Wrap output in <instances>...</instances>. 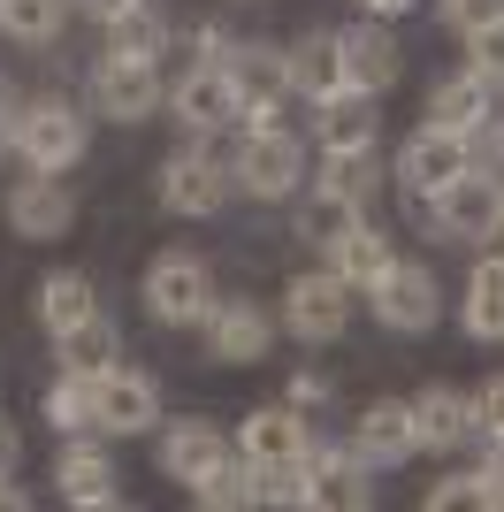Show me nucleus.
Here are the masks:
<instances>
[{"label": "nucleus", "instance_id": "obj_14", "mask_svg": "<svg viewBox=\"0 0 504 512\" xmlns=\"http://www.w3.org/2000/svg\"><path fill=\"white\" fill-rule=\"evenodd\" d=\"M199 329H207V360H222V367H252V360H268V344H275V321L252 299H214Z\"/></svg>", "mask_w": 504, "mask_h": 512}, {"label": "nucleus", "instance_id": "obj_25", "mask_svg": "<svg viewBox=\"0 0 504 512\" xmlns=\"http://www.w3.org/2000/svg\"><path fill=\"white\" fill-rule=\"evenodd\" d=\"M314 444L306 436V421H298V406H260L237 421V451H245L252 467H275V459H298V451Z\"/></svg>", "mask_w": 504, "mask_h": 512}, {"label": "nucleus", "instance_id": "obj_7", "mask_svg": "<svg viewBox=\"0 0 504 512\" xmlns=\"http://www.w3.org/2000/svg\"><path fill=\"white\" fill-rule=\"evenodd\" d=\"M207 306H214V276L199 253H161L146 268V314L161 329H191V321H207Z\"/></svg>", "mask_w": 504, "mask_h": 512}, {"label": "nucleus", "instance_id": "obj_40", "mask_svg": "<svg viewBox=\"0 0 504 512\" xmlns=\"http://www.w3.org/2000/svg\"><path fill=\"white\" fill-rule=\"evenodd\" d=\"M443 505H474V474H443V482H428V512Z\"/></svg>", "mask_w": 504, "mask_h": 512}, {"label": "nucleus", "instance_id": "obj_10", "mask_svg": "<svg viewBox=\"0 0 504 512\" xmlns=\"http://www.w3.org/2000/svg\"><path fill=\"white\" fill-rule=\"evenodd\" d=\"M92 406H100V436H146V428H161V383L107 360L92 375Z\"/></svg>", "mask_w": 504, "mask_h": 512}, {"label": "nucleus", "instance_id": "obj_28", "mask_svg": "<svg viewBox=\"0 0 504 512\" xmlns=\"http://www.w3.org/2000/svg\"><path fill=\"white\" fill-rule=\"evenodd\" d=\"M191 505H207V512H245V505H260V467H252L245 451H230L222 467H207L199 482H191Z\"/></svg>", "mask_w": 504, "mask_h": 512}, {"label": "nucleus", "instance_id": "obj_1", "mask_svg": "<svg viewBox=\"0 0 504 512\" xmlns=\"http://www.w3.org/2000/svg\"><path fill=\"white\" fill-rule=\"evenodd\" d=\"M405 199H413L420 222L443 230V245H489L504 230V176L497 169H459L436 199H420V192H405Z\"/></svg>", "mask_w": 504, "mask_h": 512}, {"label": "nucleus", "instance_id": "obj_3", "mask_svg": "<svg viewBox=\"0 0 504 512\" xmlns=\"http://www.w3.org/2000/svg\"><path fill=\"white\" fill-rule=\"evenodd\" d=\"M222 69H230L237 85V123L245 130H283V92H291V62H283V46L268 39H237L230 54H222Z\"/></svg>", "mask_w": 504, "mask_h": 512}, {"label": "nucleus", "instance_id": "obj_16", "mask_svg": "<svg viewBox=\"0 0 504 512\" xmlns=\"http://www.w3.org/2000/svg\"><path fill=\"white\" fill-rule=\"evenodd\" d=\"M336 39H344V85L352 92H390L398 85V69H405V46L390 39V23L382 16H367V23H352V31H336Z\"/></svg>", "mask_w": 504, "mask_h": 512}, {"label": "nucleus", "instance_id": "obj_42", "mask_svg": "<svg viewBox=\"0 0 504 512\" xmlns=\"http://www.w3.org/2000/svg\"><path fill=\"white\" fill-rule=\"evenodd\" d=\"M77 8H84L92 23H123L130 8H146V0H77Z\"/></svg>", "mask_w": 504, "mask_h": 512}, {"label": "nucleus", "instance_id": "obj_32", "mask_svg": "<svg viewBox=\"0 0 504 512\" xmlns=\"http://www.w3.org/2000/svg\"><path fill=\"white\" fill-rule=\"evenodd\" d=\"M54 352H62V367H77V375H100V367L115 360V321H107V314L77 321L69 337H54Z\"/></svg>", "mask_w": 504, "mask_h": 512}, {"label": "nucleus", "instance_id": "obj_4", "mask_svg": "<svg viewBox=\"0 0 504 512\" xmlns=\"http://www.w3.org/2000/svg\"><path fill=\"white\" fill-rule=\"evenodd\" d=\"M237 192V169L222 161V153H207V138H191L184 153H168L161 161V207L168 214H191V222H207V214H222Z\"/></svg>", "mask_w": 504, "mask_h": 512}, {"label": "nucleus", "instance_id": "obj_8", "mask_svg": "<svg viewBox=\"0 0 504 512\" xmlns=\"http://www.w3.org/2000/svg\"><path fill=\"white\" fill-rule=\"evenodd\" d=\"M283 329H291L298 344H336L352 329V283L336 276V268L291 276V291H283Z\"/></svg>", "mask_w": 504, "mask_h": 512}, {"label": "nucleus", "instance_id": "obj_9", "mask_svg": "<svg viewBox=\"0 0 504 512\" xmlns=\"http://www.w3.org/2000/svg\"><path fill=\"white\" fill-rule=\"evenodd\" d=\"M92 115H107V123H146L153 107L168 100L161 92V69L153 62H130V54H115V46H107L100 62H92Z\"/></svg>", "mask_w": 504, "mask_h": 512}, {"label": "nucleus", "instance_id": "obj_37", "mask_svg": "<svg viewBox=\"0 0 504 512\" xmlns=\"http://www.w3.org/2000/svg\"><path fill=\"white\" fill-rule=\"evenodd\" d=\"M443 23H451L459 39H474V31L504 23V0H443Z\"/></svg>", "mask_w": 504, "mask_h": 512}, {"label": "nucleus", "instance_id": "obj_6", "mask_svg": "<svg viewBox=\"0 0 504 512\" xmlns=\"http://www.w3.org/2000/svg\"><path fill=\"white\" fill-rule=\"evenodd\" d=\"M237 192L252 199H291L306 184V138L298 130H245V146H237Z\"/></svg>", "mask_w": 504, "mask_h": 512}, {"label": "nucleus", "instance_id": "obj_22", "mask_svg": "<svg viewBox=\"0 0 504 512\" xmlns=\"http://www.w3.org/2000/svg\"><path fill=\"white\" fill-rule=\"evenodd\" d=\"M390 260H398V253H390V230L367 222V214H352V222L329 237V268L352 283V291H375V276L390 268Z\"/></svg>", "mask_w": 504, "mask_h": 512}, {"label": "nucleus", "instance_id": "obj_11", "mask_svg": "<svg viewBox=\"0 0 504 512\" xmlns=\"http://www.w3.org/2000/svg\"><path fill=\"white\" fill-rule=\"evenodd\" d=\"M168 107H176V123L191 130V138H214V130H230L237 123V85H230V69L222 62H191L176 85H168Z\"/></svg>", "mask_w": 504, "mask_h": 512}, {"label": "nucleus", "instance_id": "obj_12", "mask_svg": "<svg viewBox=\"0 0 504 512\" xmlns=\"http://www.w3.org/2000/svg\"><path fill=\"white\" fill-rule=\"evenodd\" d=\"M306 467H314V512L375 505V459H359V444H306Z\"/></svg>", "mask_w": 504, "mask_h": 512}, {"label": "nucleus", "instance_id": "obj_20", "mask_svg": "<svg viewBox=\"0 0 504 512\" xmlns=\"http://www.w3.org/2000/svg\"><path fill=\"white\" fill-rule=\"evenodd\" d=\"M283 62H291V92L298 100H336V92H352L344 85V39L336 31H306V39L283 46Z\"/></svg>", "mask_w": 504, "mask_h": 512}, {"label": "nucleus", "instance_id": "obj_46", "mask_svg": "<svg viewBox=\"0 0 504 512\" xmlns=\"http://www.w3.org/2000/svg\"><path fill=\"white\" fill-rule=\"evenodd\" d=\"M8 146H16V138H8V130H0V153H8Z\"/></svg>", "mask_w": 504, "mask_h": 512}, {"label": "nucleus", "instance_id": "obj_24", "mask_svg": "<svg viewBox=\"0 0 504 512\" xmlns=\"http://www.w3.org/2000/svg\"><path fill=\"white\" fill-rule=\"evenodd\" d=\"M489 115H497V85H489L482 69H459V77H443V85L428 92V123L459 130V138H474Z\"/></svg>", "mask_w": 504, "mask_h": 512}, {"label": "nucleus", "instance_id": "obj_30", "mask_svg": "<svg viewBox=\"0 0 504 512\" xmlns=\"http://www.w3.org/2000/svg\"><path fill=\"white\" fill-rule=\"evenodd\" d=\"M46 421L62 428V436H92V428H100V406H92V375L62 367V375H54V390H46Z\"/></svg>", "mask_w": 504, "mask_h": 512}, {"label": "nucleus", "instance_id": "obj_21", "mask_svg": "<svg viewBox=\"0 0 504 512\" xmlns=\"http://www.w3.org/2000/svg\"><path fill=\"white\" fill-rule=\"evenodd\" d=\"M230 451H237V444H230L214 421H168V428H161V474H168V482H184V490H191L207 467H222Z\"/></svg>", "mask_w": 504, "mask_h": 512}, {"label": "nucleus", "instance_id": "obj_43", "mask_svg": "<svg viewBox=\"0 0 504 512\" xmlns=\"http://www.w3.org/2000/svg\"><path fill=\"white\" fill-rule=\"evenodd\" d=\"M359 8H367V16H382V23H398V16H413L420 0H359Z\"/></svg>", "mask_w": 504, "mask_h": 512}, {"label": "nucleus", "instance_id": "obj_5", "mask_svg": "<svg viewBox=\"0 0 504 512\" xmlns=\"http://www.w3.org/2000/svg\"><path fill=\"white\" fill-rule=\"evenodd\" d=\"M367 306H375V321L390 337H428V329H436V306H443L436 268H428V260H390L375 276V291H367Z\"/></svg>", "mask_w": 504, "mask_h": 512}, {"label": "nucleus", "instance_id": "obj_29", "mask_svg": "<svg viewBox=\"0 0 504 512\" xmlns=\"http://www.w3.org/2000/svg\"><path fill=\"white\" fill-rule=\"evenodd\" d=\"M100 314V299H92V283L84 276H46L39 283V321H46V337H69V329H77V321H92Z\"/></svg>", "mask_w": 504, "mask_h": 512}, {"label": "nucleus", "instance_id": "obj_18", "mask_svg": "<svg viewBox=\"0 0 504 512\" xmlns=\"http://www.w3.org/2000/svg\"><path fill=\"white\" fill-rule=\"evenodd\" d=\"M413 436H420V451H459V444H474V436H482L474 398L451 390V383H428L413 398Z\"/></svg>", "mask_w": 504, "mask_h": 512}, {"label": "nucleus", "instance_id": "obj_39", "mask_svg": "<svg viewBox=\"0 0 504 512\" xmlns=\"http://www.w3.org/2000/svg\"><path fill=\"white\" fill-rule=\"evenodd\" d=\"M474 421H482V436H504V375H489L482 398H474Z\"/></svg>", "mask_w": 504, "mask_h": 512}, {"label": "nucleus", "instance_id": "obj_45", "mask_svg": "<svg viewBox=\"0 0 504 512\" xmlns=\"http://www.w3.org/2000/svg\"><path fill=\"white\" fill-rule=\"evenodd\" d=\"M23 505H31V497H23L16 482H8V474H0V512H23Z\"/></svg>", "mask_w": 504, "mask_h": 512}, {"label": "nucleus", "instance_id": "obj_36", "mask_svg": "<svg viewBox=\"0 0 504 512\" xmlns=\"http://www.w3.org/2000/svg\"><path fill=\"white\" fill-rule=\"evenodd\" d=\"M466 69H482L489 85L504 92V23H489V31H474V39H466Z\"/></svg>", "mask_w": 504, "mask_h": 512}, {"label": "nucleus", "instance_id": "obj_31", "mask_svg": "<svg viewBox=\"0 0 504 512\" xmlns=\"http://www.w3.org/2000/svg\"><path fill=\"white\" fill-rule=\"evenodd\" d=\"M69 23V0H0V31L16 46H54Z\"/></svg>", "mask_w": 504, "mask_h": 512}, {"label": "nucleus", "instance_id": "obj_34", "mask_svg": "<svg viewBox=\"0 0 504 512\" xmlns=\"http://www.w3.org/2000/svg\"><path fill=\"white\" fill-rule=\"evenodd\" d=\"M107 31H115V54H130V62H161L168 54V23H161V8H130L123 23H107Z\"/></svg>", "mask_w": 504, "mask_h": 512}, {"label": "nucleus", "instance_id": "obj_15", "mask_svg": "<svg viewBox=\"0 0 504 512\" xmlns=\"http://www.w3.org/2000/svg\"><path fill=\"white\" fill-rule=\"evenodd\" d=\"M459 169H474V153H466L459 130H443V123H420L413 138H405V153H398V184L420 192V199H436Z\"/></svg>", "mask_w": 504, "mask_h": 512}, {"label": "nucleus", "instance_id": "obj_13", "mask_svg": "<svg viewBox=\"0 0 504 512\" xmlns=\"http://www.w3.org/2000/svg\"><path fill=\"white\" fill-rule=\"evenodd\" d=\"M69 222H77V192H69L62 176H23V184H8V230L31 237V245H54V237H69Z\"/></svg>", "mask_w": 504, "mask_h": 512}, {"label": "nucleus", "instance_id": "obj_38", "mask_svg": "<svg viewBox=\"0 0 504 512\" xmlns=\"http://www.w3.org/2000/svg\"><path fill=\"white\" fill-rule=\"evenodd\" d=\"M474 505L504 512V436H489V459H482V474H474Z\"/></svg>", "mask_w": 504, "mask_h": 512}, {"label": "nucleus", "instance_id": "obj_27", "mask_svg": "<svg viewBox=\"0 0 504 512\" xmlns=\"http://www.w3.org/2000/svg\"><path fill=\"white\" fill-rule=\"evenodd\" d=\"M375 184H382V146L321 153V176H314V192L344 199V207H375Z\"/></svg>", "mask_w": 504, "mask_h": 512}, {"label": "nucleus", "instance_id": "obj_33", "mask_svg": "<svg viewBox=\"0 0 504 512\" xmlns=\"http://www.w3.org/2000/svg\"><path fill=\"white\" fill-rule=\"evenodd\" d=\"M260 505L314 512V467H306V451H298V459H275V467H260Z\"/></svg>", "mask_w": 504, "mask_h": 512}, {"label": "nucleus", "instance_id": "obj_19", "mask_svg": "<svg viewBox=\"0 0 504 512\" xmlns=\"http://www.w3.org/2000/svg\"><path fill=\"white\" fill-rule=\"evenodd\" d=\"M352 444H359V459H375V467H405V459H420L413 398H375V406L352 421Z\"/></svg>", "mask_w": 504, "mask_h": 512}, {"label": "nucleus", "instance_id": "obj_41", "mask_svg": "<svg viewBox=\"0 0 504 512\" xmlns=\"http://www.w3.org/2000/svg\"><path fill=\"white\" fill-rule=\"evenodd\" d=\"M230 31H214V23H199V31H191V54H199V62H222V54H230Z\"/></svg>", "mask_w": 504, "mask_h": 512}, {"label": "nucleus", "instance_id": "obj_2", "mask_svg": "<svg viewBox=\"0 0 504 512\" xmlns=\"http://www.w3.org/2000/svg\"><path fill=\"white\" fill-rule=\"evenodd\" d=\"M92 146V123H84L69 100H23L16 107V161L39 176H69Z\"/></svg>", "mask_w": 504, "mask_h": 512}, {"label": "nucleus", "instance_id": "obj_26", "mask_svg": "<svg viewBox=\"0 0 504 512\" xmlns=\"http://www.w3.org/2000/svg\"><path fill=\"white\" fill-rule=\"evenodd\" d=\"M459 321L474 344H504V253L474 260V276H466V299H459Z\"/></svg>", "mask_w": 504, "mask_h": 512}, {"label": "nucleus", "instance_id": "obj_23", "mask_svg": "<svg viewBox=\"0 0 504 512\" xmlns=\"http://www.w3.org/2000/svg\"><path fill=\"white\" fill-rule=\"evenodd\" d=\"M314 146L321 153H352V146H382V115L375 92H336L314 107Z\"/></svg>", "mask_w": 504, "mask_h": 512}, {"label": "nucleus", "instance_id": "obj_44", "mask_svg": "<svg viewBox=\"0 0 504 512\" xmlns=\"http://www.w3.org/2000/svg\"><path fill=\"white\" fill-rule=\"evenodd\" d=\"M16 459H23V444H16V428H8V413H0V474H16Z\"/></svg>", "mask_w": 504, "mask_h": 512}, {"label": "nucleus", "instance_id": "obj_17", "mask_svg": "<svg viewBox=\"0 0 504 512\" xmlns=\"http://www.w3.org/2000/svg\"><path fill=\"white\" fill-rule=\"evenodd\" d=\"M54 490H62V505H84V512H115V505H123V490H115V459H107L100 444H77V436H62Z\"/></svg>", "mask_w": 504, "mask_h": 512}, {"label": "nucleus", "instance_id": "obj_35", "mask_svg": "<svg viewBox=\"0 0 504 512\" xmlns=\"http://www.w3.org/2000/svg\"><path fill=\"white\" fill-rule=\"evenodd\" d=\"M352 214H367V207H344V199H329V192H314V207L298 214V237H321V245H329L336 230H344V222H352Z\"/></svg>", "mask_w": 504, "mask_h": 512}]
</instances>
